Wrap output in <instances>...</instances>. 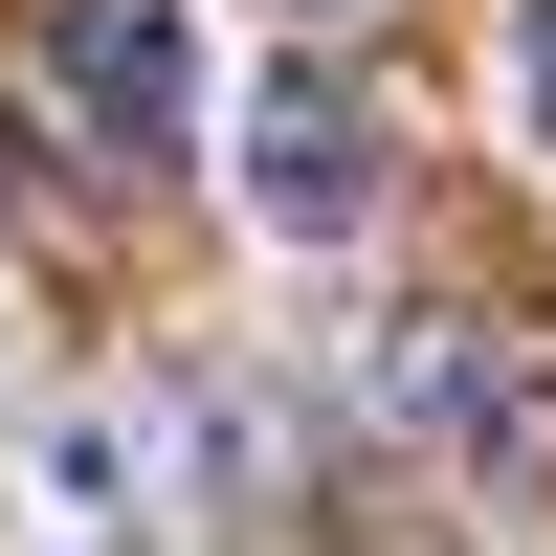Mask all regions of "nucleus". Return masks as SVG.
I'll list each match as a JSON object with an SVG mask.
<instances>
[{
  "mask_svg": "<svg viewBox=\"0 0 556 556\" xmlns=\"http://www.w3.org/2000/svg\"><path fill=\"white\" fill-rule=\"evenodd\" d=\"M45 134H89V156H201V23L178 0H45Z\"/></svg>",
  "mask_w": 556,
  "mask_h": 556,
  "instance_id": "nucleus-1",
  "label": "nucleus"
},
{
  "mask_svg": "<svg viewBox=\"0 0 556 556\" xmlns=\"http://www.w3.org/2000/svg\"><path fill=\"white\" fill-rule=\"evenodd\" d=\"M223 156H245V223L267 245H356L379 223V112H356V67H245V112H223Z\"/></svg>",
  "mask_w": 556,
  "mask_h": 556,
  "instance_id": "nucleus-2",
  "label": "nucleus"
},
{
  "mask_svg": "<svg viewBox=\"0 0 556 556\" xmlns=\"http://www.w3.org/2000/svg\"><path fill=\"white\" fill-rule=\"evenodd\" d=\"M513 112H534V156H556V0H513Z\"/></svg>",
  "mask_w": 556,
  "mask_h": 556,
  "instance_id": "nucleus-3",
  "label": "nucleus"
}]
</instances>
